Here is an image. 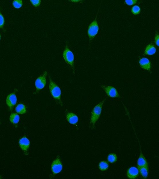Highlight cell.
Returning <instances> with one entry per match:
<instances>
[{
	"label": "cell",
	"mask_w": 159,
	"mask_h": 179,
	"mask_svg": "<svg viewBox=\"0 0 159 179\" xmlns=\"http://www.w3.org/2000/svg\"><path fill=\"white\" fill-rule=\"evenodd\" d=\"M63 56L66 63L71 66V67L73 69V73H75V70H74L75 67H74V54L71 51H70L69 49L68 48V44L66 45L65 49L64 51Z\"/></svg>",
	"instance_id": "obj_3"
},
{
	"label": "cell",
	"mask_w": 159,
	"mask_h": 179,
	"mask_svg": "<svg viewBox=\"0 0 159 179\" xmlns=\"http://www.w3.org/2000/svg\"><path fill=\"white\" fill-rule=\"evenodd\" d=\"M131 11H132V13L134 15H138V14L140 13V7H139L138 6H134V7H132V9H131Z\"/></svg>",
	"instance_id": "obj_21"
},
{
	"label": "cell",
	"mask_w": 159,
	"mask_h": 179,
	"mask_svg": "<svg viewBox=\"0 0 159 179\" xmlns=\"http://www.w3.org/2000/svg\"><path fill=\"white\" fill-rule=\"evenodd\" d=\"M137 165H138V167H139V166H147V165H148V162L146 160L145 158L144 157V156L143 155L142 152H141L140 156L139 157L138 160Z\"/></svg>",
	"instance_id": "obj_15"
},
{
	"label": "cell",
	"mask_w": 159,
	"mask_h": 179,
	"mask_svg": "<svg viewBox=\"0 0 159 179\" xmlns=\"http://www.w3.org/2000/svg\"><path fill=\"white\" fill-rule=\"evenodd\" d=\"M125 3L129 6H131L137 3H140L138 2V0H125Z\"/></svg>",
	"instance_id": "obj_22"
},
{
	"label": "cell",
	"mask_w": 159,
	"mask_h": 179,
	"mask_svg": "<svg viewBox=\"0 0 159 179\" xmlns=\"http://www.w3.org/2000/svg\"><path fill=\"white\" fill-rule=\"evenodd\" d=\"M15 110L18 114H24L26 112V107L24 104H20L17 106Z\"/></svg>",
	"instance_id": "obj_16"
},
{
	"label": "cell",
	"mask_w": 159,
	"mask_h": 179,
	"mask_svg": "<svg viewBox=\"0 0 159 179\" xmlns=\"http://www.w3.org/2000/svg\"><path fill=\"white\" fill-rule=\"evenodd\" d=\"M97 17H96L95 21L90 24L88 28V36L90 38V42L91 41L92 39L97 34L98 31H99V26L97 24Z\"/></svg>",
	"instance_id": "obj_4"
},
{
	"label": "cell",
	"mask_w": 159,
	"mask_h": 179,
	"mask_svg": "<svg viewBox=\"0 0 159 179\" xmlns=\"http://www.w3.org/2000/svg\"><path fill=\"white\" fill-rule=\"evenodd\" d=\"M109 163L107 161H103L99 163V170H101L102 171H104L105 170H107L109 169Z\"/></svg>",
	"instance_id": "obj_18"
},
{
	"label": "cell",
	"mask_w": 159,
	"mask_h": 179,
	"mask_svg": "<svg viewBox=\"0 0 159 179\" xmlns=\"http://www.w3.org/2000/svg\"><path fill=\"white\" fill-rule=\"evenodd\" d=\"M30 1L32 4L36 7H38L40 6L41 3V0H30Z\"/></svg>",
	"instance_id": "obj_23"
},
{
	"label": "cell",
	"mask_w": 159,
	"mask_h": 179,
	"mask_svg": "<svg viewBox=\"0 0 159 179\" xmlns=\"http://www.w3.org/2000/svg\"><path fill=\"white\" fill-rule=\"evenodd\" d=\"M141 67L143 69L150 70L151 69V64L149 60L147 58H143L140 60Z\"/></svg>",
	"instance_id": "obj_12"
},
{
	"label": "cell",
	"mask_w": 159,
	"mask_h": 179,
	"mask_svg": "<svg viewBox=\"0 0 159 179\" xmlns=\"http://www.w3.org/2000/svg\"><path fill=\"white\" fill-rule=\"evenodd\" d=\"M101 88L105 90L108 97L111 98H120L118 92L115 88L111 86H102Z\"/></svg>",
	"instance_id": "obj_7"
},
{
	"label": "cell",
	"mask_w": 159,
	"mask_h": 179,
	"mask_svg": "<svg viewBox=\"0 0 159 179\" xmlns=\"http://www.w3.org/2000/svg\"><path fill=\"white\" fill-rule=\"evenodd\" d=\"M9 120L13 124H17L19 120V116L17 114H11L10 116Z\"/></svg>",
	"instance_id": "obj_17"
},
{
	"label": "cell",
	"mask_w": 159,
	"mask_h": 179,
	"mask_svg": "<svg viewBox=\"0 0 159 179\" xmlns=\"http://www.w3.org/2000/svg\"><path fill=\"white\" fill-rule=\"evenodd\" d=\"M66 118L67 121L72 124H76L78 121V116L72 112H66Z\"/></svg>",
	"instance_id": "obj_11"
},
{
	"label": "cell",
	"mask_w": 159,
	"mask_h": 179,
	"mask_svg": "<svg viewBox=\"0 0 159 179\" xmlns=\"http://www.w3.org/2000/svg\"><path fill=\"white\" fill-rule=\"evenodd\" d=\"M13 5L16 9H19L23 5L22 0H15L13 3Z\"/></svg>",
	"instance_id": "obj_20"
},
{
	"label": "cell",
	"mask_w": 159,
	"mask_h": 179,
	"mask_svg": "<svg viewBox=\"0 0 159 179\" xmlns=\"http://www.w3.org/2000/svg\"><path fill=\"white\" fill-rule=\"evenodd\" d=\"M17 101V98L15 93L11 94L7 98V100H6L7 104L9 107L11 112H12V110H13L14 106L16 104Z\"/></svg>",
	"instance_id": "obj_8"
},
{
	"label": "cell",
	"mask_w": 159,
	"mask_h": 179,
	"mask_svg": "<svg viewBox=\"0 0 159 179\" xmlns=\"http://www.w3.org/2000/svg\"><path fill=\"white\" fill-rule=\"evenodd\" d=\"M0 39H1V35H0Z\"/></svg>",
	"instance_id": "obj_27"
},
{
	"label": "cell",
	"mask_w": 159,
	"mask_h": 179,
	"mask_svg": "<svg viewBox=\"0 0 159 179\" xmlns=\"http://www.w3.org/2000/svg\"><path fill=\"white\" fill-rule=\"evenodd\" d=\"M105 100L106 99H105L103 101L100 102L99 104L94 108V109L92 110V112H91V120H90L91 129H94L95 126V123L97 121V120L99 119L100 116L101 114L102 106H103V103H105Z\"/></svg>",
	"instance_id": "obj_2"
},
{
	"label": "cell",
	"mask_w": 159,
	"mask_h": 179,
	"mask_svg": "<svg viewBox=\"0 0 159 179\" xmlns=\"http://www.w3.org/2000/svg\"><path fill=\"white\" fill-rule=\"evenodd\" d=\"M155 42L157 45L159 46V34L157 32H156V34Z\"/></svg>",
	"instance_id": "obj_25"
},
{
	"label": "cell",
	"mask_w": 159,
	"mask_h": 179,
	"mask_svg": "<svg viewBox=\"0 0 159 179\" xmlns=\"http://www.w3.org/2000/svg\"><path fill=\"white\" fill-rule=\"evenodd\" d=\"M70 1H71V2H75V3H77V2H82L83 0H69Z\"/></svg>",
	"instance_id": "obj_26"
},
{
	"label": "cell",
	"mask_w": 159,
	"mask_h": 179,
	"mask_svg": "<svg viewBox=\"0 0 159 179\" xmlns=\"http://www.w3.org/2000/svg\"><path fill=\"white\" fill-rule=\"evenodd\" d=\"M138 169L135 167H132L129 168L127 171V177L129 179H136L138 177Z\"/></svg>",
	"instance_id": "obj_10"
},
{
	"label": "cell",
	"mask_w": 159,
	"mask_h": 179,
	"mask_svg": "<svg viewBox=\"0 0 159 179\" xmlns=\"http://www.w3.org/2000/svg\"><path fill=\"white\" fill-rule=\"evenodd\" d=\"M139 171L140 172L141 175L142 176L144 179H146L148 175V165L147 166H139L138 167Z\"/></svg>",
	"instance_id": "obj_13"
},
{
	"label": "cell",
	"mask_w": 159,
	"mask_h": 179,
	"mask_svg": "<svg viewBox=\"0 0 159 179\" xmlns=\"http://www.w3.org/2000/svg\"><path fill=\"white\" fill-rule=\"evenodd\" d=\"M4 25V17L2 14L0 13V28H3Z\"/></svg>",
	"instance_id": "obj_24"
},
{
	"label": "cell",
	"mask_w": 159,
	"mask_h": 179,
	"mask_svg": "<svg viewBox=\"0 0 159 179\" xmlns=\"http://www.w3.org/2000/svg\"><path fill=\"white\" fill-rule=\"evenodd\" d=\"M107 160H108L109 162L113 163L117 161V156H116L115 154L111 153V154H110L108 156Z\"/></svg>",
	"instance_id": "obj_19"
},
{
	"label": "cell",
	"mask_w": 159,
	"mask_h": 179,
	"mask_svg": "<svg viewBox=\"0 0 159 179\" xmlns=\"http://www.w3.org/2000/svg\"><path fill=\"white\" fill-rule=\"evenodd\" d=\"M50 83H49V90L51 95L56 102V104H59L63 106L62 101L61 100V90L59 86L53 82L49 76Z\"/></svg>",
	"instance_id": "obj_1"
},
{
	"label": "cell",
	"mask_w": 159,
	"mask_h": 179,
	"mask_svg": "<svg viewBox=\"0 0 159 179\" xmlns=\"http://www.w3.org/2000/svg\"><path fill=\"white\" fill-rule=\"evenodd\" d=\"M63 168L60 156H57L56 159L53 161L51 165V171L53 174V176L56 174L59 173L61 171Z\"/></svg>",
	"instance_id": "obj_5"
},
{
	"label": "cell",
	"mask_w": 159,
	"mask_h": 179,
	"mask_svg": "<svg viewBox=\"0 0 159 179\" xmlns=\"http://www.w3.org/2000/svg\"><path fill=\"white\" fill-rule=\"evenodd\" d=\"M47 75V72L46 71H45L36 80L35 84H36V93H34V94L38 93L40 90L42 89L45 87L46 83V78Z\"/></svg>",
	"instance_id": "obj_6"
},
{
	"label": "cell",
	"mask_w": 159,
	"mask_h": 179,
	"mask_svg": "<svg viewBox=\"0 0 159 179\" xmlns=\"http://www.w3.org/2000/svg\"><path fill=\"white\" fill-rule=\"evenodd\" d=\"M156 51V49L154 46V45L149 44L146 47L144 54V55H153L155 53Z\"/></svg>",
	"instance_id": "obj_14"
},
{
	"label": "cell",
	"mask_w": 159,
	"mask_h": 179,
	"mask_svg": "<svg viewBox=\"0 0 159 179\" xmlns=\"http://www.w3.org/2000/svg\"><path fill=\"white\" fill-rule=\"evenodd\" d=\"M19 145L21 149L25 153L28 152V148L30 147V142L26 137H23L19 141Z\"/></svg>",
	"instance_id": "obj_9"
}]
</instances>
